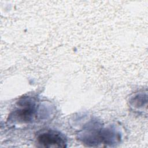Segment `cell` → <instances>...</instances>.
Instances as JSON below:
<instances>
[{
    "mask_svg": "<svg viewBox=\"0 0 148 148\" xmlns=\"http://www.w3.org/2000/svg\"><path fill=\"white\" fill-rule=\"evenodd\" d=\"M37 142L40 146L44 147H64L66 143L63 134L53 130H46L39 134Z\"/></svg>",
    "mask_w": 148,
    "mask_h": 148,
    "instance_id": "1",
    "label": "cell"
}]
</instances>
